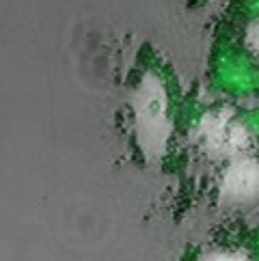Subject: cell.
I'll list each match as a JSON object with an SVG mask.
<instances>
[{
  "label": "cell",
  "instance_id": "obj_1",
  "mask_svg": "<svg viewBox=\"0 0 259 261\" xmlns=\"http://www.w3.org/2000/svg\"><path fill=\"white\" fill-rule=\"evenodd\" d=\"M225 190L231 199H238V201L255 199L259 194V162L244 160L236 166H231V171L225 179Z\"/></svg>",
  "mask_w": 259,
  "mask_h": 261
},
{
  "label": "cell",
  "instance_id": "obj_2",
  "mask_svg": "<svg viewBox=\"0 0 259 261\" xmlns=\"http://www.w3.org/2000/svg\"><path fill=\"white\" fill-rule=\"evenodd\" d=\"M248 48L253 50V54L259 61V15L255 17V22L251 24V29H248Z\"/></svg>",
  "mask_w": 259,
  "mask_h": 261
},
{
  "label": "cell",
  "instance_id": "obj_3",
  "mask_svg": "<svg viewBox=\"0 0 259 261\" xmlns=\"http://www.w3.org/2000/svg\"><path fill=\"white\" fill-rule=\"evenodd\" d=\"M210 261H248L246 257L242 255H231V253H220V255H214Z\"/></svg>",
  "mask_w": 259,
  "mask_h": 261
}]
</instances>
